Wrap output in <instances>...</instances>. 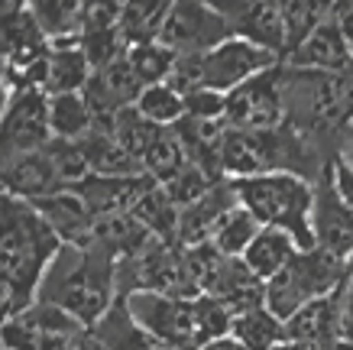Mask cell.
<instances>
[{"mask_svg": "<svg viewBox=\"0 0 353 350\" xmlns=\"http://www.w3.org/2000/svg\"><path fill=\"white\" fill-rule=\"evenodd\" d=\"M120 256L101 244H62L46 269L36 302L62 308L78 324L94 328L120 302Z\"/></svg>", "mask_w": 353, "mask_h": 350, "instance_id": "6da1fadb", "label": "cell"}, {"mask_svg": "<svg viewBox=\"0 0 353 350\" xmlns=\"http://www.w3.org/2000/svg\"><path fill=\"white\" fill-rule=\"evenodd\" d=\"M59 250L62 237L36 204L0 195V279L10 295V315L36 302L39 282Z\"/></svg>", "mask_w": 353, "mask_h": 350, "instance_id": "7a4b0ae2", "label": "cell"}, {"mask_svg": "<svg viewBox=\"0 0 353 350\" xmlns=\"http://www.w3.org/2000/svg\"><path fill=\"white\" fill-rule=\"evenodd\" d=\"M123 305L146 331L165 340L172 350H201L234 328V311L214 295H165V292H130Z\"/></svg>", "mask_w": 353, "mask_h": 350, "instance_id": "3957f363", "label": "cell"}, {"mask_svg": "<svg viewBox=\"0 0 353 350\" xmlns=\"http://www.w3.org/2000/svg\"><path fill=\"white\" fill-rule=\"evenodd\" d=\"M240 204L263 227L285 231L299 240L301 250L314 246L311 208H314V182L299 172H266L250 179H230Z\"/></svg>", "mask_w": 353, "mask_h": 350, "instance_id": "277c9868", "label": "cell"}, {"mask_svg": "<svg viewBox=\"0 0 353 350\" xmlns=\"http://www.w3.org/2000/svg\"><path fill=\"white\" fill-rule=\"evenodd\" d=\"M347 263L337 256L324 253L321 246L299 250L282 273L266 282V308L282 321H289L299 308L321 295H331L347 282Z\"/></svg>", "mask_w": 353, "mask_h": 350, "instance_id": "5b68a950", "label": "cell"}, {"mask_svg": "<svg viewBox=\"0 0 353 350\" xmlns=\"http://www.w3.org/2000/svg\"><path fill=\"white\" fill-rule=\"evenodd\" d=\"M234 36V23L208 0H175L169 20L159 32V43L175 55H204Z\"/></svg>", "mask_w": 353, "mask_h": 350, "instance_id": "8992f818", "label": "cell"}, {"mask_svg": "<svg viewBox=\"0 0 353 350\" xmlns=\"http://www.w3.org/2000/svg\"><path fill=\"white\" fill-rule=\"evenodd\" d=\"M227 127L234 130H279L285 127V91H282V65L256 75L253 81L234 88L227 95Z\"/></svg>", "mask_w": 353, "mask_h": 350, "instance_id": "52a82bcc", "label": "cell"}, {"mask_svg": "<svg viewBox=\"0 0 353 350\" xmlns=\"http://www.w3.org/2000/svg\"><path fill=\"white\" fill-rule=\"evenodd\" d=\"M279 65L282 59L269 49L250 43L243 36H230L211 52H204V88H211L217 95H230L234 88L253 81L256 75L279 68Z\"/></svg>", "mask_w": 353, "mask_h": 350, "instance_id": "ba28073f", "label": "cell"}, {"mask_svg": "<svg viewBox=\"0 0 353 350\" xmlns=\"http://www.w3.org/2000/svg\"><path fill=\"white\" fill-rule=\"evenodd\" d=\"M49 143H52L49 95L43 88H17L10 110L0 120V156L23 153V149H43Z\"/></svg>", "mask_w": 353, "mask_h": 350, "instance_id": "9c48e42d", "label": "cell"}, {"mask_svg": "<svg viewBox=\"0 0 353 350\" xmlns=\"http://www.w3.org/2000/svg\"><path fill=\"white\" fill-rule=\"evenodd\" d=\"M311 233L314 246H321L324 253L337 256L347 263L353 253V211L343 204L341 191L334 185L331 162L314 179V208H311Z\"/></svg>", "mask_w": 353, "mask_h": 350, "instance_id": "30bf717a", "label": "cell"}, {"mask_svg": "<svg viewBox=\"0 0 353 350\" xmlns=\"http://www.w3.org/2000/svg\"><path fill=\"white\" fill-rule=\"evenodd\" d=\"M65 188L62 175L55 169V159L49 146L23 149V153H3L0 156V191L23 198V202H39L46 195Z\"/></svg>", "mask_w": 353, "mask_h": 350, "instance_id": "8fae6325", "label": "cell"}, {"mask_svg": "<svg viewBox=\"0 0 353 350\" xmlns=\"http://www.w3.org/2000/svg\"><path fill=\"white\" fill-rule=\"evenodd\" d=\"M143 81H139L137 68L130 65V59H117V62L104 65V68H94L91 75V81L85 88V97L91 101L97 114V124H110L120 110H127V107L137 104L139 91H143Z\"/></svg>", "mask_w": 353, "mask_h": 350, "instance_id": "7c38bea8", "label": "cell"}, {"mask_svg": "<svg viewBox=\"0 0 353 350\" xmlns=\"http://www.w3.org/2000/svg\"><path fill=\"white\" fill-rule=\"evenodd\" d=\"M240 198H236L234 191V182L230 179H221L214 188L201 195L194 204L182 208L179 214V231H175V246H204L211 244V237H214L217 224L227 217V211H234Z\"/></svg>", "mask_w": 353, "mask_h": 350, "instance_id": "4fadbf2b", "label": "cell"}, {"mask_svg": "<svg viewBox=\"0 0 353 350\" xmlns=\"http://www.w3.org/2000/svg\"><path fill=\"white\" fill-rule=\"evenodd\" d=\"M282 65L305 68V72H334V75L353 72V52H350V46H347V39H343V30H341V23H337V17L324 20L308 39H301L285 55Z\"/></svg>", "mask_w": 353, "mask_h": 350, "instance_id": "5bb4252c", "label": "cell"}, {"mask_svg": "<svg viewBox=\"0 0 353 350\" xmlns=\"http://www.w3.org/2000/svg\"><path fill=\"white\" fill-rule=\"evenodd\" d=\"M204 295H214L224 308H230L236 315L243 311H253V308L266 305V282L243 263V260H230V256H221L214 266V273L208 279V289Z\"/></svg>", "mask_w": 353, "mask_h": 350, "instance_id": "9a60e30c", "label": "cell"}, {"mask_svg": "<svg viewBox=\"0 0 353 350\" xmlns=\"http://www.w3.org/2000/svg\"><path fill=\"white\" fill-rule=\"evenodd\" d=\"M156 185L152 175H127V179H110V175H88L75 191L85 198L94 217H110V214H130L139 204V198Z\"/></svg>", "mask_w": 353, "mask_h": 350, "instance_id": "2e32d148", "label": "cell"}, {"mask_svg": "<svg viewBox=\"0 0 353 350\" xmlns=\"http://www.w3.org/2000/svg\"><path fill=\"white\" fill-rule=\"evenodd\" d=\"M234 36H243L250 43L263 46L282 62L289 55V32H285L279 0H246L243 10L234 17Z\"/></svg>", "mask_w": 353, "mask_h": 350, "instance_id": "e0dca14e", "label": "cell"}, {"mask_svg": "<svg viewBox=\"0 0 353 350\" xmlns=\"http://www.w3.org/2000/svg\"><path fill=\"white\" fill-rule=\"evenodd\" d=\"M32 204L39 208L46 221L52 224V231L62 237V244H88L91 240L97 217L91 214V208L75 188H59Z\"/></svg>", "mask_w": 353, "mask_h": 350, "instance_id": "ac0fdd59", "label": "cell"}, {"mask_svg": "<svg viewBox=\"0 0 353 350\" xmlns=\"http://www.w3.org/2000/svg\"><path fill=\"white\" fill-rule=\"evenodd\" d=\"M343 286L337 292H331V295H321L314 302H308L305 308H299L285 321L289 338L301 340V344H311V347H321L327 338H334L341 331V318H343Z\"/></svg>", "mask_w": 353, "mask_h": 350, "instance_id": "d6986e66", "label": "cell"}, {"mask_svg": "<svg viewBox=\"0 0 353 350\" xmlns=\"http://www.w3.org/2000/svg\"><path fill=\"white\" fill-rule=\"evenodd\" d=\"M91 331H94V338L108 350H172L165 340H159L152 331H146L130 315L127 305H123V298H120L117 305L104 315V321L94 324Z\"/></svg>", "mask_w": 353, "mask_h": 350, "instance_id": "ffe728a7", "label": "cell"}, {"mask_svg": "<svg viewBox=\"0 0 353 350\" xmlns=\"http://www.w3.org/2000/svg\"><path fill=\"white\" fill-rule=\"evenodd\" d=\"M94 75V65L88 62L85 49L78 43H55L46 62V95H72L85 91Z\"/></svg>", "mask_w": 353, "mask_h": 350, "instance_id": "44dd1931", "label": "cell"}, {"mask_svg": "<svg viewBox=\"0 0 353 350\" xmlns=\"http://www.w3.org/2000/svg\"><path fill=\"white\" fill-rule=\"evenodd\" d=\"M81 146H85V156H88V162H91V172H94V175H110V179L143 175V166L120 146V139L114 137L110 124H97V127L81 139Z\"/></svg>", "mask_w": 353, "mask_h": 350, "instance_id": "7402d4cb", "label": "cell"}, {"mask_svg": "<svg viewBox=\"0 0 353 350\" xmlns=\"http://www.w3.org/2000/svg\"><path fill=\"white\" fill-rule=\"evenodd\" d=\"M299 250L301 246L292 233L276 231V227H263V231L256 233V240L250 244V250L243 253V263L250 266L263 282H269L276 273H282V269L295 260Z\"/></svg>", "mask_w": 353, "mask_h": 350, "instance_id": "603a6c76", "label": "cell"}, {"mask_svg": "<svg viewBox=\"0 0 353 350\" xmlns=\"http://www.w3.org/2000/svg\"><path fill=\"white\" fill-rule=\"evenodd\" d=\"M49 127L52 139H85L97 127V114L85 91L49 95Z\"/></svg>", "mask_w": 353, "mask_h": 350, "instance_id": "cb8c5ba5", "label": "cell"}, {"mask_svg": "<svg viewBox=\"0 0 353 350\" xmlns=\"http://www.w3.org/2000/svg\"><path fill=\"white\" fill-rule=\"evenodd\" d=\"M30 13L43 32L55 43H75L81 36V20H85V0H26Z\"/></svg>", "mask_w": 353, "mask_h": 350, "instance_id": "d4e9b609", "label": "cell"}, {"mask_svg": "<svg viewBox=\"0 0 353 350\" xmlns=\"http://www.w3.org/2000/svg\"><path fill=\"white\" fill-rule=\"evenodd\" d=\"M175 0H127L123 3V17H120V32L130 46L152 43L159 39L162 26L169 20Z\"/></svg>", "mask_w": 353, "mask_h": 350, "instance_id": "484cf974", "label": "cell"}, {"mask_svg": "<svg viewBox=\"0 0 353 350\" xmlns=\"http://www.w3.org/2000/svg\"><path fill=\"white\" fill-rule=\"evenodd\" d=\"M230 334H234L246 350H276L282 340H289L285 321L279 318V315H272L266 305L236 315Z\"/></svg>", "mask_w": 353, "mask_h": 350, "instance_id": "4316f807", "label": "cell"}, {"mask_svg": "<svg viewBox=\"0 0 353 350\" xmlns=\"http://www.w3.org/2000/svg\"><path fill=\"white\" fill-rule=\"evenodd\" d=\"M130 214H133V217H137L156 240H162V244H175V231H179V214H182V208L172 202L169 191L162 188L159 182L139 198V204Z\"/></svg>", "mask_w": 353, "mask_h": 350, "instance_id": "83f0119b", "label": "cell"}, {"mask_svg": "<svg viewBox=\"0 0 353 350\" xmlns=\"http://www.w3.org/2000/svg\"><path fill=\"white\" fill-rule=\"evenodd\" d=\"M259 231H263V224L246 211L243 204H236L234 211H227V217L217 224L214 237H211V246H214L221 256L243 260V253L250 250V244L256 240Z\"/></svg>", "mask_w": 353, "mask_h": 350, "instance_id": "f1b7e54d", "label": "cell"}, {"mask_svg": "<svg viewBox=\"0 0 353 350\" xmlns=\"http://www.w3.org/2000/svg\"><path fill=\"white\" fill-rule=\"evenodd\" d=\"M334 7H337V0H279L285 32H289V52L301 39H308L324 20H331Z\"/></svg>", "mask_w": 353, "mask_h": 350, "instance_id": "f546056e", "label": "cell"}, {"mask_svg": "<svg viewBox=\"0 0 353 350\" xmlns=\"http://www.w3.org/2000/svg\"><path fill=\"white\" fill-rule=\"evenodd\" d=\"M139 114L159 124V127H175L188 117V104H185V95L175 91L169 81H159V85H146L139 91L137 104H133Z\"/></svg>", "mask_w": 353, "mask_h": 350, "instance_id": "4dcf8cb0", "label": "cell"}, {"mask_svg": "<svg viewBox=\"0 0 353 350\" xmlns=\"http://www.w3.org/2000/svg\"><path fill=\"white\" fill-rule=\"evenodd\" d=\"M110 130H114V137L120 139V146L127 149L130 156H133V159L143 166L146 153L152 149V143L159 139V133L165 127H159V124L146 120V117L139 114L137 107H127V110H120V114L110 120Z\"/></svg>", "mask_w": 353, "mask_h": 350, "instance_id": "1f68e13d", "label": "cell"}, {"mask_svg": "<svg viewBox=\"0 0 353 350\" xmlns=\"http://www.w3.org/2000/svg\"><path fill=\"white\" fill-rule=\"evenodd\" d=\"M127 59H130V65L137 68L143 85H159V81H165L172 72V65H175V52H172L169 46H162L159 39L130 46Z\"/></svg>", "mask_w": 353, "mask_h": 350, "instance_id": "d6a6232c", "label": "cell"}, {"mask_svg": "<svg viewBox=\"0 0 353 350\" xmlns=\"http://www.w3.org/2000/svg\"><path fill=\"white\" fill-rule=\"evenodd\" d=\"M182 166H188V159H185V149H182V143H179V137H175V130L165 127L159 133V139L152 143V149L146 153V159H143V172H146V175H152V179L162 185V182L172 179V175L182 169Z\"/></svg>", "mask_w": 353, "mask_h": 350, "instance_id": "836d02e7", "label": "cell"}, {"mask_svg": "<svg viewBox=\"0 0 353 350\" xmlns=\"http://www.w3.org/2000/svg\"><path fill=\"white\" fill-rule=\"evenodd\" d=\"M49 153H52L55 169L62 175L65 188H75L88 175H94V172H91V162H88V156H85L81 139H52V143H49Z\"/></svg>", "mask_w": 353, "mask_h": 350, "instance_id": "e575fe53", "label": "cell"}, {"mask_svg": "<svg viewBox=\"0 0 353 350\" xmlns=\"http://www.w3.org/2000/svg\"><path fill=\"white\" fill-rule=\"evenodd\" d=\"M217 182H221V179H211L208 172H201L198 166H192V162H188V166H182V169L172 175V179L162 182V188L169 191V198L179 204V208H188V204H194L201 195H208V191L214 188Z\"/></svg>", "mask_w": 353, "mask_h": 350, "instance_id": "d590c367", "label": "cell"}, {"mask_svg": "<svg viewBox=\"0 0 353 350\" xmlns=\"http://www.w3.org/2000/svg\"><path fill=\"white\" fill-rule=\"evenodd\" d=\"M127 0H85V20L81 32H101V30H120Z\"/></svg>", "mask_w": 353, "mask_h": 350, "instance_id": "8d00e7d4", "label": "cell"}, {"mask_svg": "<svg viewBox=\"0 0 353 350\" xmlns=\"http://www.w3.org/2000/svg\"><path fill=\"white\" fill-rule=\"evenodd\" d=\"M165 81L182 95L204 88V55H175V65H172Z\"/></svg>", "mask_w": 353, "mask_h": 350, "instance_id": "74e56055", "label": "cell"}, {"mask_svg": "<svg viewBox=\"0 0 353 350\" xmlns=\"http://www.w3.org/2000/svg\"><path fill=\"white\" fill-rule=\"evenodd\" d=\"M331 175H334V185H337V191H341L343 204L353 211V162H347L343 156H337V159H331Z\"/></svg>", "mask_w": 353, "mask_h": 350, "instance_id": "f35d334b", "label": "cell"}, {"mask_svg": "<svg viewBox=\"0 0 353 350\" xmlns=\"http://www.w3.org/2000/svg\"><path fill=\"white\" fill-rule=\"evenodd\" d=\"M13 95H17V81H13L10 68H7V65L0 62V120H3V114L10 110Z\"/></svg>", "mask_w": 353, "mask_h": 350, "instance_id": "ab89813d", "label": "cell"}, {"mask_svg": "<svg viewBox=\"0 0 353 350\" xmlns=\"http://www.w3.org/2000/svg\"><path fill=\"white\" fill-rule=\"evenodd\" d=\"M341 328L347 334H353V279H347L343 286V318H341Z\"/></svg>", "mask_w": 353, "mask_h": 350, "instance_id": "60d3db41", "label": "cell"}, {"mask_svg": "<svg viewBox=\"0 0 353 350\" xmlns=\"http://www.w3.org/2000/svg\"><path fill=\"white\" fill-rule=\"evenodd\" d=\"M318 350H353V334H347V331H337L334 338H327Z\"/></svg>", "mask_w": 353, "mask_h": 350, "instance_id": "b9f144b4", "label": "cell"}, {"mask_svg": "<svg viewBox=\"0 0 353 350\" xmlns=\"http://www.w3.org/2000/svg\"><path fill=\"white\" fill-rule=\"evenodd\" d=\"M208 3H211L214 10H221V13L227 17V20L234 23V17H236L240 10H243V3H246V0H208Z\"/></svg>", "mask_w": 353, "mask_h": 350, "instance_id": "7bdbcfd3", "label": "cell"}, {"mask_svg": "<svg viewBox=\"0 0 353 350\" xmlns=\"http://www.w3.org/2000/svg\"><path fill=\"white\" fill-rule=\"evenodd\" d=\"M201 350H246L240 340L234 338V334H224V338H217V340H211V344H204Z\"/></svg>", "mask_w": 353, "mask_h": 350, "instance_id": "ee69618b", "label": "cell"}, {"mask_svg": "<svg viewBox=\"0 0 353 350\" xmlns=\"http://www.w3.org/2000/svg\"><path fill=\"white\" fill-rule=\"evenodd\" d=\"M337 23H341L343 39H347V46H350V52H353V10H347V13H337Z\"/></svg>", "mask_w": 353, "mask_h": 350, "instance_id": "f6af8a7d", "label": "cell"}, {"mask_svg": "<svg viewBox=\"0 0 353 350\" xmlns=\"http://www.w3.org/2000/svg\"><path fill=\"white\" fill-rule=\"evenodd\" d=\"M276 350H318V347H311V344H301V340H282Z\"/></svg>", "mask_w": 353, "mask_h": 350, "instance_id": "bcb514c9", "label": "cell"}, {"mask_svg": "<svg viewBox=\"0 0 353 350\" xmlns=\"http://www.w3.org/2000/svg\"><path fill=\"white\" fill-rule=\"evenodd\" d=\"M20 7H26V0H0V13H7V10H20Z\"/></svg>", "mask_w": 353, "mask_h": 350, "instance_id": "7dc6e473", "label": "cell"}, {"mask_svg": "<svg viewBox=\"0 0 353 350\" xmlns=\"http://www.w3.org/2000/svg\"><path fill=\"white\" fill-rule=\"evenodd\" d=\"M347 10H353V0H337V7H334V17H337V13H347Z\"/></svg>", "mask_w": 353, "mask_h": 350, "instance_id": "c3c4849f", "label": "cell"}, {"mask_svg": "<svg viewBox=\"0 0 353 350\" xmlns=\"http://www.w3.org/2000/svg\"><path fill=\"white\" fill-rule=\"evenodd\" d=\"M347 276H350V279H353V253H350V256H347Z\"/></svg>", "mask_w": 353, "mask_h": 350, "instance_id": "681fc988", "label": "cell"}, {"mask_svg": "<svg viewBox=\"0 0 353 350\" xmlns=\"http://www.w3.org/2000/svg\"><path fill=\"white\" fill-rule=\"evenodd\" d=\"M343 159H347V162H353V149H350V153H347V156H343Z\"/></svg>", "mask_w": 353, "mask_h": 350, "instance_id": "f907efd6", "label": "cell"}]
</instances>
